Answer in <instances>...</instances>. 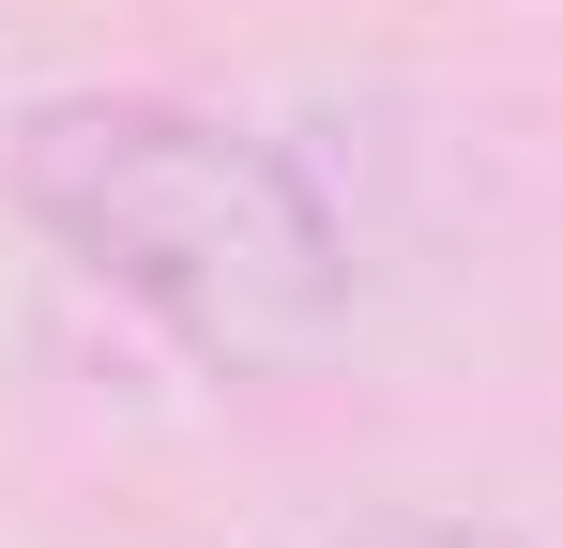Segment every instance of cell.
<instances>
[{"mask_svg":"<svg viewBox=\"0 0 563 548\" xmlns=\"http://www.w3.org/2000/svg\"><path fill=\"white\" fill-rule=\"evenodd\" d=\"M15 198L77 274H107L137 320H168L213 381H289L335 351L351 244H335L320 183L244 122H198L153 91H77V107L15 122Z\"/></svg>","mask_w":563,"mask_h":548,"instance_id":"cell-1","label":"cell"},{"mask_svg":"<svg viewBox=\"0 0 563 548\" xmlns=\"http://www.w3.org/2000/svg\"><path fill=\"white\" fill-rule=\"evenodd\" d=\"M366 548H503V534H366Z\"/></svg>","mask_w":563,"mask_h":548,"instance_id":"cell-2","label":"cell"}]
</instances>
